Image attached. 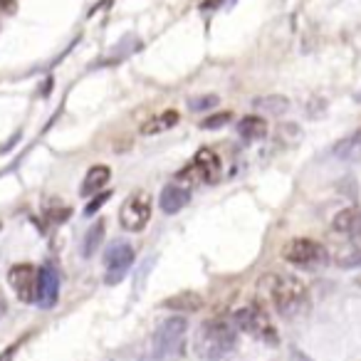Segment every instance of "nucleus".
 Masks as SVG:
<instances>
[{"mask_svg":"<svg viewBox=\"0 0 361 361\" xmlns=\"http://www.w3.org/2000/svg\"><path fill=\"white\" fill-rule=\"evenodd\" d=\"M18 349H20V344H11L6 351H3V354H0V361H13V359H16V354H18Z\"/></svg>","mask_w":361,"mask_h":361,"instance_id":"5701e85b","label":"nucleus"},{"mask_svg":"<svg viewBox=\"0 0 361 361\" xmlns=\"http://www.w3.org/2000/svg\"><path fill=\"white\" fill-rule=\"evenodd\" d=\"M104 240V221H97V226H92L85 235V245H82V255L92 257L97 252V247Z\"/></svg>","mask_w":361,"mask_h":361,"instance_id":"a211bd4d","label":"nucleus"},{"mask_svg":"<svg viewBox=\"0 0 361 361\" xmlns=\"http://www.w3.org/2000/svg\"><path fill=\"white\" fill-rule=\"evenodd\" d=\"M60 300V275L52 265L40 267V287H37V305L42 310H52Z\"/></svg>","mask_w":361,"mask_h":361,"instance_id":"1a4fd4ad","label":"nucleus"},{"mask_svg":"<svg viewBox=\"0 0 361 361\" xmlns=\"http://www.w3.org/2000/svg\"><path fill=\"white\" fill-rule=\"evenodd\" d=\"M144 361H151V359H144Z\"/></svg>","mask_w":361,"mask_h":361,"instance_id":"393cba45","label":"nucleus"},{"mask_svg":"<svg viewBox=\"0 0 361 361\" xmlns=\"http://www.w3.org/2000/svg\"><path fill=\"white\" fill-rule=\"evenodd\" d=\"M188 201H191V188L180 186L176 180H171L169 186H164V191H161V196H159L161 211L169 213V216L183 211V208L188 206Z\"/></svg>","mask_w":361,"mask_h":361,"instance_id":"9d476101","label":"nucleus"},{"mask_svg":"<svg viewBox=\"0 0 361 361\" xmlns=\"http://www.w3.org/2000/svg\"><path fill=\"white\" fill-rule=\"evenodd\" d=\"M151 196L146 191H136L131 193L129 198L124 201V206H121L119 211V223L124 231L129 233H139L144 231L146 226H149L151 221Z\"/></svg>","mask_w":361,"mask_h":361,"instance_id":"423d86ee","label":"nucleus"},{"mask_svg":"<svg viewBox=\"0 0 361 361\" xmlns=\"http://www.w3.org/2000/svg\"><path fill=\"white\" fill-rule=\"evenodd\" d=\"M252 106L260 109V111H265V114L280 116L290 109V99L282 97V94H267V97H257V99L252 102Z\"/></svg>","mask_w":361,"mask_h":361,"instance_id":"f3484780","label":"nucleus"},{"mask_svg":"<svg viewBox=\"0 0 361 361\" xmlns=\"http://www.w3.org/2000/svg\"><path fill=\"white\" fill-rule=\"evenodd\" d=\"M238 329L233 319L226 317H213L198 324L196 336H193V351L203 361H223L235 351Z\"/></svg>","mask_w":361,"mask_h":361,"instance_id":"f03ea898","label":"nucleus"},{"mask_svg":"<svg viewBox=\"0 0 361 361\" xmlns=\"http://www.w3.org/2000/svg\"><path fill=\"white\" fill-rule=\"evenodd\" d=\"M359 134H361V129H359Z\"/></svg>","mask_w":361,"mask_h":361,"instance_id":"a878e982","label":"nucleus"},{"mask_svg":"<svg viewBox=\"0 0 361 361\" xmlns=\"http://www.w3.org/2000/svg\"><path fill=\"white\" fill-rule=\"evenodd\" d=\"M218 104V97L216 94H206V97H196V99H188V106L193 111H203V109H211V106Z\"/></svg>","mask_w":361,"mask_h":361,"instance_id":"aec40b11","label":"nucleus"},{"mask_svg":"<svg viewBox=\"0 0 361 361\" xmlns=\"http://www.w3.org/2000/svg\"><path fill=\"white\" fill-rule=\"evenodd\" d=\"M8 314V305H6V300H3V295H0V319Z\"/></svg>","mask_w":361,"mask_h":361,"instance_id":"b1692460","label":"nucleus"},{"mask_svg":"<svg viewBox=\"0 0 361 361\" xmlns=\"http://www.w3.org/2000/svg\"><path fill=\"white\" fill-rule=\"evenodd\" d=\"M331 228L341 235L349 238H359L361 240V206L346 208V211L336 213L334 221H331Z\"/></svg>","mask_w":361,"mask_h":361,"instance_id":"f8f14e48","label":"nucleus"},{"mask_svg":"<svg viewBox=\"0 0 361 361\" xmlns=\"http://www.w3.org/2000/svg\"><path fill=\"white\" fill-rule=\"evenodd\" d=\"M260 295L285 319H297L310 310V290L300 277L267 272L260 280Z\"/></svg>","mask_w":361,"mask_h":361,"instance_id":"f257e3e1","label":"nucleus"},{"mask_svg":"<svg viewBox=\"0 0 361 361\" xmlns=\"http://www.w3.org/2000/svg\"><path fill=\"white\" fill-rule=\"evenodd\" d=\"M238 134H240V139H245V141H260L267 136V121L262 119V116L247 114L238 121Z\"/></svg>","mask_w":361,"mask_h":361,"instance_id":"dca6fc26","label":"nucleus"},{"mask_svg":"<svg viewBox=\"0 0 361 361\" xmlns=\"http://www.w3.org/2000/svg\"><path fill=\"white\" fill-rule=\"evenodd\" d=\"M16 11H18V0H0V13L13 16Z\"/></svg>","mask_w":361,"mask_h":361,"instance_id":"4be33fe9","label":"nucleus"},{"mask_svg":"<svg viewBox=\"0 0 361 361\" xmlns=\"http://www.w3.org/2000/svg\"><path fill=\"white\" fill-rule=\"evenodd\" d=\"M161 307L176 312V314H191V312L201 310L203 300H201V295H196V292H183V295H173V297H169V300H164Z\"/></svg>","mask_w":361,"mask_h":361,"instance_id":"4468645a","label":"nucleus"},{"mask_svg":"<svg viewBox=\"0 0 361 361\" xmlns=\"http://www.w3.org/2000/svg\"><path fill=\"white\" fill-rule=\"evenodd\" d=\"M178 121H180L178 111H176V109H166V111H161L159 116H151L149 121H144V124H141V134H144V136L164 134V131L173 129Z\"/></svg>","mask_w":361,"mask_h":361,"instance_id":"2eb2a0df","label":"nucleus"},{"mask_svg":"<svg viewBox=\"0 0 361 361\" xmlns=\"http://www.w3.org/2000/svg\"><path fill=\"white\" fill-rule=\"evenodd\" d=\"M109 198H111L109 193H99V196H97L94 201H90V203H87V208H85V216H94V213L99 211V208L104 206V203L109 201Z\"/></svg>","mask_w":361,"mask_h":361,"instance_id":"412c9836","label":"nucleus"},{"mask_svg":"<svg viewBox=\"0 0 361 361\" xmlns=\"http://www.w3.org/2000/svg\"><path fill=\"white\" fill-rule=\"evenodd\" d=\"M231 119H233L231 111H218V114H211L208 119H203V121H201V129H208V131L223 129L226 124H231Z\"/></svg>","mask_w":361,"mask_h":361,"instance_id":"6ab92c4d","label":"nucleus"},{"mask_svg":"<svg viewBox=\"0 0 361 361\" xmlns=\"http://www.w3.org/2000/svg\"><path fill=\"white\" fill-rule=\"evenodd\" d=\"M231 319L235 324V329L243 331V334L265 341V344H277V329L260 302H247V305L238 307Z\"/></svg>","mask_w":361,"mask_h":361,"instance_id":"7ed1b4c3","label":"nucleus"},{"mask_svg":"<svg viewBox=\"0 0 361 361\" xmlns=\"http://www.w3.org/2000/svg\"><path fill=\"white\" fill-rule=\"evenodd\" d=\"M8 282H11L13 292L18 295V300L25 305H35L37 302V287H40V270L35 265H13L8 272Z\"/></svg>","mask_w":361,"mask_h":361,"instance_id":"0eeeda50","label":"nucleus"},{"mask_svg":"<svg viewBox=\"0 0 361 361\" xmlns=\"http://www.w3.org/2000/svg\"><path fill=\"white\" fill-rule=\"evenodd\" d=\"M109 178H111V171H109V166H104V164H97V166H92V169L87 171L85 180H82V188H80L82 198L99 196V191L106 186V183H109Z\"/></svg>","mask_w":361,"mask_h":361,"instance_id":"ddd939ff","label":"nucleus"},{"mask_svg":"<svg viewBox=\"0 0 361 361\" xmlns=\"http://www.w3.org/2000/svg\"><path fill=\"white\" fill-rule=\"evenodd\" d=\"M282 257L290 265L305 267V270H314L329 262V252L322 243L312 240V238H292L285 247H282Z\"/></svg>","mask_w":361,"mask_h":361,"instance_id":"39448f33","label":"nucleus"},{"mask_svg":"<svg viewBox=\"0 0 361 361\" xmlns=\"http://www.w3.org/2000/svg\"><path fill=\"white\" fill-rule=\"evenodd\" d=\"M188 331V322L186 317L173 314L169 319H164L159 324V329L154 331V356L159 361H166L171 356L180 354V346H183V339H186Z\"/></svg>","mask_w":361,"mask_h":361,"instance_id":"20e7f679","label":"nucleus"},{"mask_svg":"<svg viewBox=\"0 0 361 361\" xmlns=\"http://www.w3.org/2000/svg\"><path fill=\"white\" fill-rule=\"evenodd\" d=\"M106 262V285H116L134 265V250L129 243H114L104 255Z\"/></svg>","mask_w":361,"mask_h":361,"instance_id":"6e6552de","label":"nucleus"},{"mask_svg":"<svg viewBox=\"0 0 361 361\" xmlns=\"http://www.w3.org/2000/svg\"><path fill=\"white\" fill-rule=\"evenodd\" d=\"M193 166H196L198 173H201L203 183H216V180L221 178V159H218L216 151L208 149V146H203V149L196 151Z\"/></svg>","mask_w":361,"mask_h":361,"instance_id":"9b49d317","label":"nucleus"}]
</instances>
